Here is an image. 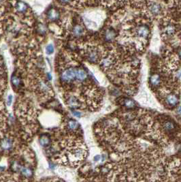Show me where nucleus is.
Wrapping results in <instances>:
<instances>
[{"label": "nucleus", "instance_id": "obj_15", "mask_svg": "<svg viewBox=\"0 0 181 182\" xmlns=\"http://www.w3.org/2000/svg\"><path fill=\"white\" fill-rule=\"evenodd\" d=\"M40 145L43 147H47L50 143V139L49 138V136L46 135V134H44L42 135L40 138Z\"/></svg>", "mask_w": 181, "mask_h": 182}, {"label": "nucleus", "instance_id": "obj_19", "mask_svg": "<svg viewBox=\"0 0 181 182\" xmlns=\"http://www.w3.org/2000/svg\"><path fill=\"white\" fill-rule=\"evenodd\" d=\"M164 128L166 130H167V131H171V130L174 129V123L172 122V121H165V123H164Z\"/></svg>", "mask_w": 181, "mask_h": 182}, {"label": "nucleus", "instance_id": "obj_18", "mask_svg": "<svg viewBox=\"0 0 181 182\" xmlns=\"http://www.w3.org/2000/svg\"><path fill=\"white\" fill-rule=\"evenodd\" d=\"M123 104L124 106H125L127 108L131 109V108H133L136 106V102H134L133 100H131V99H125Z\"/></svg>", "mask_w": 181, "mask_h": 182}, {"label": "nucleus", "instance_id": "obj_30", "mask_svg": "<svg viewBox=\"0 0 181 182\" xmlns=\"http://www.w3.org/2000/svg\"><path fill=\"white\" fill-rule=\"evenodd\" d=\"M178 113L181 114V107H180L179 109H178Z\"/></svg>", "mask_w": 181, "mask_h": 182}, {"label": "nucleus", "instance_id": "obj_8", "mask_svg": "<svg viewBox=\"0 0 181 182\" xmlns=\"http://www.w3.org/2000/svg\"><path fill=\"white\" fill-rule=\"evenodd\" d=\"M15 8H16L17 12L19 13H25L27 12L28 7L27 5L25 3H24L23 1H18L15 4Z\"/></svg>", "mask_w": 181, "mask_h": 182}, {"label": "nucleus", "instance_id": "obj_28", "mask_svg": "<svg viewBox=\"0 0 181 182\" xmlns=\"http://www.w3.org/2000/svg\"><path fill=\"white\" fill-rule=\"evenodd\" d=\"M5 169V167H0V170H1V171H3V170Z\"/></svg>", "mask_w": 181, "mask_h": 182}, {"label": "nucleus", "instance_id": "obj_11", "mask_svg": "<svg viewBox=\"0 0 181 182\" xmlns=\"http://www.w3.org/2000/svg\"><path fill=\"white\" fill-rule=\"evenodd\" d=\"M59 13L58 12L57 10H56L55 9L52 8L50 10H49L48 12V18L51 21H56L59 19Z\"/></svg>", "mask_w": 181, "mask_h": 182}, {"label": "nucleus", "instance_id": "obj_20", "mask_svg": "<svg viewBox=\"0 0 181 182\" xmlns=\"http://www.w3.org/2000/svg\"><path fill=\"white\" fill-rule=\"evenodd\" d=\"M11 82H12V84L14 86L18 87L21 83V80L20 78L18 77V76L13 75L12 77H11Z\"/></svg>", "mask_w": 181, "mask_h": 182}, {"label": "nucleus", "instance_id": "obj_16", "mask_svg": "<svg viewBox=\"0 0 181 182\" xmlns=\"http://www.w3.org/2000/svg\"><path fill=\"white\" fill-rule=\"evenodd\" d=\"M20 171H21V174L23 176L26 177H31L33 175L32 170L29 167H21V169H20Z\"/></svg>", "mask_w": 181, "mask_h": 182}, {"label": "nucleus", "instance_id": "obj_17", "mask_svg": "<svg viewBox=\"0 0 181 182\" xmlns=\"http://www.w3.org/2000/svg\"><path fill=\"white\" fill-rule=\"evenodd\" d=\"M79 123H78L77 121L74 120H69L68 122V127L70 130L77 129L78 127H79Z\"/></svg>", "mask_w": 181, "mask_h": 182}, {"label": "nucleus", "instance_id": "obj_12", "mask_svg": "<svg viewBox=\"0 0 181 182\" xmlns=\"http://www.w3.org/2000/svg\"><path fill=\"white\" fill-rule=\"evenodd\" d=\"M76 78L78 80L82 81L84 80L87 78V73L86 72L83 70L82 69H76Z\"/></svg>", "mask_w": 181, "mask_h": 182}, {"label": "nucleus", "instance_id": "obj_2", "mask_svg": "<svg viewBox=\"0 0 181 182\" xmlns=\"http://www.w3.org/2000/svg\"><path fill=\"white\" fill-rule=\"evenodd\" d=\"M146 10L149 15L154 17H158L159 16H162L164 12V7L162 6V4L157 1H150L147 4Z\"/></svg>", "mask_w": 181, "mask_h": 182}, {"label": "nucleus", "instance_id": "obj_23", "mask_svg": "<svg viewBox=\"0 0 181 182\" xmlns=\"http://www.w3.org/2000/svg\"><path fill=\"white\" fill-rule=\"evenodd\" d=\"M12 98H13V96L12 95H10V96H8V102H7V104H8V106H10V104H12Z\"/></svg>", "mask_w": 181, "mask_h": 182}, {"label": "nucleus", "instance_id": "obj_25", "mask_svg": "<svg viewBox=\"0 0 181 182\" xmlns=\"http://www.w3.org/2000/svg\"><path fill=\"white\" fill-rule=\"evenodd\" d=\"M100 158H101V156H99V155H97V156H96L94 157V160L95 161H99Z\"/></svg>", "mask_w": 181, "mask_h": 182}, {"label": "nucleus", "instance_id": "obj_1", "mask_svg": "<svg viewBox=\"0 0 181 182\" xmlns=\"http://www.w3.org/2000/svg\"><path fill=\"white\" fill-rule=\"evenodd\" d=\"M132 35L134 38L140 41H146L151 33V30L148 24L140 23L136 24L132 29Z\"/></svg>", "mask_w": 181, "mask_h": 182}, {"label": "nucleus", "instance_id": "obj_13", "mask_svg": "<svg viewBox=\"0 0 181 182\" xmlns=\"http://www.w3.org/2000/svg\"><path fill=\"white\" fill-rule=\"evenodd\" d=\"M150 83L153 86H157L160 83V76L157 74H154L150 77Z\"/></svg>", "mask_w": 181, "mask_h": 182}, {"label": "nucleus", "instance_id": "obj_9", "mask_svg": "<svg viewBox=\"0 0 181 182\" xmlns=\"http://www.w3.org/2000/svg\"><path fill=\"white\" fill-rule=\"evenodd\" d=\"M165 101H166L167 104L171 107L176 106L178 103V99L177 96L174 95V94H171V95L167 96L166 98H165Z\"/></svg>", "mask_w": 181, "mask_h": 182}, {"label": "nucleus", "instance_id": "obj_6", "mask_svg": "<svg viewBox=\"0 0 181 182\" xmlns=\"http://www.w3.org/2000/svg\"><path fill=\"white\" fill-rule=\"evenodd\" d=\"M0 147H1V149L4 150V151H9L13 147L12 140L8 138L2 139L1 143H0Z\"/></svg>", "mask_w": 181, "mask_h": 182}, {"label": "nucleus", "instance_id": "obj_24", "mask_svg": "<svg viewBox=\"0 0 181 182\" xmlns=\"http://www.w3.org/2000/svg\"><path fill=\"white\" fill-rule=\"evenodd\" d=\"M72 114L74 116L76 117H80V116H81V113L79 111H72Z\"/></svg>", "mask_w": 181, "mask_h": 182}, {"label": "nucleus", "instance_id": "obj_3", "mask_svg": "<svg viewBox=\"0 0 181 182\" xmlns=\"http://www.w3.org/2000/svg\"><path fill=\"white\" fill-rule=\"evenodd\" d=\"M76 69L74 68H68L61 73V80L64 82H70L76 78Z\"/></svg>", "mask_w": 181, "mask_h": 182}, {"label": "nucleus", "instance_id": "obj_10", "mask_svg": "<svg viewBox=\"0 0 181 182\" xmlns=\"http://www.w3.org/2000/svg\"><path fill=\"white\" fill-rule=\"evenodd\" d=\"M116 36V32L112 29H108L105 31L104 33V38L106 41L110 42L112 40L115 39Z\"/></svg>", "mask_w": 181, "mask_h": 182}, {"label": "nucleus", "instance_id": "obj_5", "mask_svg": "<svg viewBox=\"0 0 181 182\" xmlns=\"http://www.w3.org/2000/svg\"><path fill=\"white\" fill-rule=\"evenodd\" d=\"M87 60H88L89 62L91 63L97 62L100 57L99 51H98V50L96 48L91 47V48H89L88 49V51H87Z\"/></svg>", "mask_w": 181, "mask_h": 182}, {"label": "nucleus", "instance_id": "obj_7", "mask_svg": "<svg viewBox=\"0 0 181 182\" xmlns=\"http://www.w3.org/2000/svg\"><path fill=\"white\" fill-rule=\"evenodd\" d=\"M68 104L71 109H78L80 106V102L74 96H70L68 99Z\"/></svg>", "mask_w": 181, "mask_h": 182}, {"label": "nucleus", "instance_id": "obj_21", "mask_svg": "<svg viewBox=\"0 0 181 182\" xmlns=\"http://www.w3.org/2000/svg\"><path fill=\"white\" fill-rule=\"evenodd\" d=\"M46 53L48 54V55H50V54H52L53 52H54V47H53V44H48V45L46 46Z\"/></svg>", "mask_w": 181, "mask_h": 182}, {"label": "nucleus", "instance_id": "obj_22", "mask_svg": "<svg viewBox=\"0 0 181 182\" xmlns=\"http://www.w3.org/2000/svg\"><path fill=\"white\" fill-rule=\"evenodd\" d=\"M100 1L106 5H111L115 1V0H100Z\"/></svg>", "mask_w": 181, "mask_h": 182}, {"label": "nucleus", "instance_id": "obj_14", "mask_svg": "<svg viewBox=\"0 0 181 182\" xmlns=\"http://www.w3.org/2000/svg\"><path fill=\"white\" fill-rule=\"evenodd\" d=\"M84 33V28L80 25H76L73 29V34L76 37L81 36Z\"/></svg>", "mask_w": 181, "mask_h": 182}, {"label": "nucleus", "instance_id": "obj_27", "mask_svg": "<svg viewBox=\"0 0 181 182\" xmlns=\"http://www.w3.org/2000/svg\"><path fill=\"white\" fill-rule=\"evenodd\" d=\"M47 76H48V78H49V80H50L51 78H52V76H51L50 73H48L47 74Z\"/></svg>", "mask_w": 181, "mask_h": 182}, {"label": "nucleus", "instance_id": "obj_29", "mask_svg": "<svg viewBox=\"0 0 181 182\" xmlns=\"http://www.w3.org/2000/svg\"><path fill=\"white\" fill-rule=\"evenodd\" d=\"M178 55H179V57H180V59H181V49L179 51V52H178Z\"/></svg>", "mask_w": 181, "mask_h": 182}, {"label": "nucleus", "instance_id": "obj_26", "mask_svg": "<svg viewBox=\"0 0 181 182\" xmlns=\"http://www.w3.org/2000/svg\"><path fill=\"white\" fill-rule=\"evenodd\" d=\"M61 1L63 3H68V2H70L71 0H61Z\"/></svg>", "mask_w": 181, "mask_h": 182}, {"label": "nucleus", "instance_id": "obj_4", "mask_svg": "<svg viewBox=\"0 0 181 182\" xmlns=\"http://www.w3.org/2000/svg\"><path fill=\"white\" fill-rule=\"evenodd\" d=\"M163 34L165 37L170 38L175 35L176 32V27L172 23H168L165 25L164 28H163Z\"/></svg>", "mask_w": 181, "mask_h": 182}]
</instances>
